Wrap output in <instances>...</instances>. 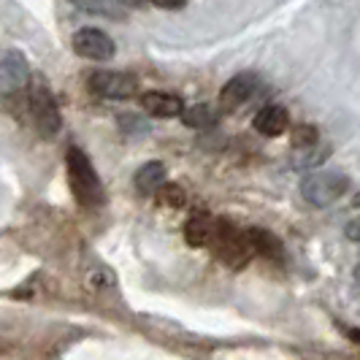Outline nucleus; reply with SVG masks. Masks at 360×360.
Returning <instances> with one entry per match:
<instances>
[{
	"label": "nucleus",
	"instance_id": "obj_1",
	"mask_svg": "<svg viewBox=\"0 0 360 360\" xmlns=\"http://www.w3.org/2000/svg\"><path fill=\"white\" fill-rule=\"evenodd\" d=\"M65 168H68V184H71V193L73 198H76V203L84 206V209H101L106 203L103 181L98 176V171H95V165L90 162V158L79 146L68 149Z\"/></svg>",
	"mask_w": 360,
	"mask_h": 360
},
{
	"label": "nucleus",
	"instance_id": "obj_2",
	"mask_svg": "<svg viewBox=\"0 0 360 360\" xmlns=\"http://www.w3.org/2000/svg\"><path fill=\"white\" fill-rule=\"evenodd\" d=\"M27 120L33 122L41 139H54L63 127L57 98L41 73H33L27 82Z\"/></svg>",
	"mask_w": 360,
	"mask_h": 360
},
{
	"label": "nucleus",
	"instance_id": "obj_3",
	"mask_svg": "<svg viewBox=\"0 0 360 360\" xmlns=\"http://www.w3.org/2000/svg\"><path fill=\"white\" fill-rule=\"evenodd\" d=\"M209 244L214 247L217 257L231 269H244L252 260V244L247 241V233L238 231L228 219H217Z\"/></svg>",
	"mask_w": 360,
	"mask_h": 360
},
{
	"label": "nucleus",
	"instance_id": "obj_4",
	"mask_svg": "<svg viewBox=\"0 0 360 360\" xmlns=\"http://www.w3.org/2000/svg\"><path fill=\"white\" fill-rule=\"evenodd\" d=\"M352 187V181L342 171H311L301 179V198L309 206H330Z\"/></svg>",
	"mask_w": 360,
	"mask_h": 360
},
{
	"label": "nucleus",
	"instance_id": "obj_5",
	"mask_svg": "<svg viewBox=\"0 0 360 360\" xmlns=\"http://www.w3.org/2000/svg\"><path fill=\"white\" fill-rule=\"evenodd\" d=\"M87 87L98 98H114V101H127L139 90V82L127 73L120 71H92L87 76Z\"/></svg>",
	"mask_w": 360,
	"mask_h": 360
},
{
	"label": "nucleus",
	"instance_id": "obj_6",
	"mask_svg": "<svg viewBox=\"0 0 360 360\" xmlns=\"http://www.w3.org/2000/svg\"><path fill=\"white\" fill-rule=\"evenodd\" d=\"M73 52L79 54V57H84V60L106 63V60L114 57L117 46H114V41L103 30H98V27H82V30L73 33Z\"/></svg>",
	"mask_w": 360,
	"mask_h": 360
},
{
	"label": "nucleus",
	"instance_id": "obj_7",
	"mask_svg": "<svg viewBox=\"0 0 360 360\" xmlns=\"http://www.w3.org/2000/svg\"><path fill=\"white\" fill-rule=\"evenodd\" d=\"M30 68H27V60L25 54L11 49L0 57V92L3 98L6 95H14V92H22L30 82Z\"/></svg>",
	"mask_w": 360,
	"mask_h": 360
},
{
	"label": "nucleus",
	"instance_id": "obj_8",
	"mask_svg": "<svg viewBox=\"0 0 360 360\" xmlns=\"http://www.w3.org/2000/svg\"><path fill=\"white\" fill-rule=\"evenodd\" d=\"M255 87H257V76L255 73H238L219 90V103L225 108H238L241 103H247L252 98Z\"/></svg>",
	"mask_w": 360,
	"mask_h": 360
},
{
	"label": "nucleus",
	"instance_id": "obj_9",
	"mask_svg": "<svg viewBox=\"0 0 360 360\" xmlns=\"http://www.w3.org/2000/svg\"><path fill=\"white\" fill-rule=\"evenodd\" d=\"M141 106L144 111H149L152 117H160V120H174L184 111V103H181L176 95L171 92H160V90H149L141 95Z\"/></svg>",
	"mask_w": 360,
	"mask_h": 360
},
{
	"label": "nucleus",
	"instance_id": "obj_10",
	"mask_svg": "<svg viewBox=\"0 0 360 360\" xmlns=\"http://www.w3.org/2000/svg\"><path fill=\"white\" fill-rule=\"evenodd\" d=\"M288 127H290V117L282 106H274L271 103V106H263L255 114V130L263 133V136H269V139L282 136Z\"/></svg>",
	"mask_w": 360,
	"mask_h": 360
},
{
	"label": "nucleus",
	"instance_id": "obj_11",
	"mask_svg": "<svg viewBox=\"0 0 360 360\" xmlns=\"http://www.w3.org/2000/svg\"><path fill=\"white\" fill-rule=\"evenodd\" d=\"M244 233H247V241L252 244L255 255H263V257H269V260H282V257H285L282 241L271 233V231H266V228H250V231H244Z\"/></svg>",
	"mask_w": 360,
	"mask_h": 360
},
{
	"label": "nucleus",
	"instance_id": "obj_12",
	"mask_svg": "<svg viewBox=\"0 0 360 360\" xmlns=\"http://www.w3.org/2000/svg\"><path fill=\"white\" fill-rule=\"evenodd\" d=\"M165 179H168L165 165H162L160 160H152V162H144V165L136 171L133 184H136V190H139L141 195H155V193H158V187H160Z\"/></svg>",
	"mask_w": 360,
	"mask_h": 360
},
{
	"label": "nucleus",
	"instance_id": "obj_13",
	"mask_svg": "<svg viewBox=\"0 0 360 360\" xmlns=\"http://www.w3.org/2000/svg\"><path fill=\"white\" fill-rule=\"evenodd\" d=\"M179 117L181 122L187 127H193V130H209V127H214L219 122V111L212 103H195V106L184 108Z\"/></svg>",
	"mask_w": 360,
	"mask_h": 360
},
{
	"label": "nucleus",
	"instance_id": "obj_14",
	"mask_svg": "<svg viewBox=\"0 0 360 360\" xmlns=\"http://www.w3.org/2000/svg\"><path fill=\"white\" fill-rule=\"evenodd\" d=\"M212 231H214L212 219L198 212V214L190 217L187 225H184V241H187L190 247H206V244L212 241Z\"/></svg>",
	"mask_w": 360,
	"mask_h": 360
},
{
	"label": "nucleus",
	"instance_id": "obj_15",
	"mask_svg": "<svg viewBox=\"0 0 360 360\" xmlns=\"http://www.w3.org/2000/svg\"><path fill=\"white\" fill-rule=\"evenodd\" d=\"M73 6H79L82 11H90V14H101L108 19H122L125 17V6L120 0H71Z\"/></svg>",
	"mask_w": 360,
	"mask_h": 360
},
{
	"label": "nucleus",
	"instance_id": "obj_16",
	"mask_svg": "<svg viewBox=\"0 0 360 360\" xmlns=\"http://www.w3.org/2000/svg\"><path fill=\"white\" fill-rule=\"evenodd\" d=\"M158 200H160L162 206H171V209H181L184 203H187V198H184V190H181L179 184H174V181H162L160 187H158Z\"/></svg>",
	"mask_w": 360,
	"mask_h": 360
},
{
	"label": "nucleus",
	"instance_id": "obj_17",
	"mask_svg": "<svg viewBox=\"0 0 360 360\" xmlns=\"http://www.w3.org/2000/svg\"><path fill=\"white\" fill-rule=\"evenodd\" d=\"M320 141V133H317V127L304 122V125H295L292 130V146L295 149H314Z\"/></svg>",
	"mask_w": 360,
	"mask_h": 360
},
{
	"label": "nucleus",
	"instance_id": "obj_18",
	"mask_svg": "<svg viewBox=\"0 0 360 360\" xmlns=\"http://www.w3.org/2000/svg\"><path fill=\"white\" fill-rule=\"evenodd\" d=\"M152 6H158V8H165V11H179L187 6V0H149Z\"/></svg>",
	"mask_w": 360,
	"mask_h": 360
},
{
	"label": "nucleus",
	"instance_id": "obj_19",
	"mask_svg": "<svg viewBox=\"0 0 360 360\" xmlns=\"http://www.w3.org/2000/svg\"><path fill=\"white\" fill-rule=\"evenodd\" d=\"M347 238H349V241H360V217H355V219L347 225Z\"/></svg>",
	"mask_w": 360,
	"mask_h": 360
},
{
	"label": "nucleus",
	"instance_id": "obj_20",
	"mask_svg": "<svg viewBox=\"0 0 360 360\" xmlns=\"http://www.w3.org/2000/svg\"><path fill=\"white\" fill-rule=\"evenodd\" d=\"M120 3H122L125 8H139V6L144 3V0H120Z\"/></svg>",
	"mask_w": 360,
	"mask_h": 360
},
{
	"label": "nucleus",
	"instance_id": "obj_21",
	"mask_svg": "<svg viewBox=\"0 0 360 360\" xmlns=\"http://www.w3.org/2000/svg\"><path fill=\"white\" fill-rule=\"evenodd\" d=\"M349 339L355 344H360V328H352V330H349Z\"/></svg>",
	"mask_w": 360,
	"mask_h": 360
},
{
	"label": "nucleus",
	"instance_id": "obj_22",
	"mask_svg": "<svg viewBox=\"0 0 360 360\" xmlns=\"http://www.w3.org/2000/svg\"><path fill=\"white\" fill-rule=\"evenodd\" d=\"M355 282H358V285H360V266H358V269H355Z\"/></svg>",
	"mask_w": 360,
	"mask_h": 360
},
{
	"label": "nucleus",
	"instance_id": "obj_23",
	"mask_svg": "<svg viewBox=\"0 0 360 360\" xmlns=\"http://www.w3.org/2000/svg\"><path fill=\"white\" fill-rule=\"evenodd\" d=\"M355 206H360V193L355 195Z\"/></svg>",
	"mask_w": 360,
	"mask_h": 360
}]
</instances>
